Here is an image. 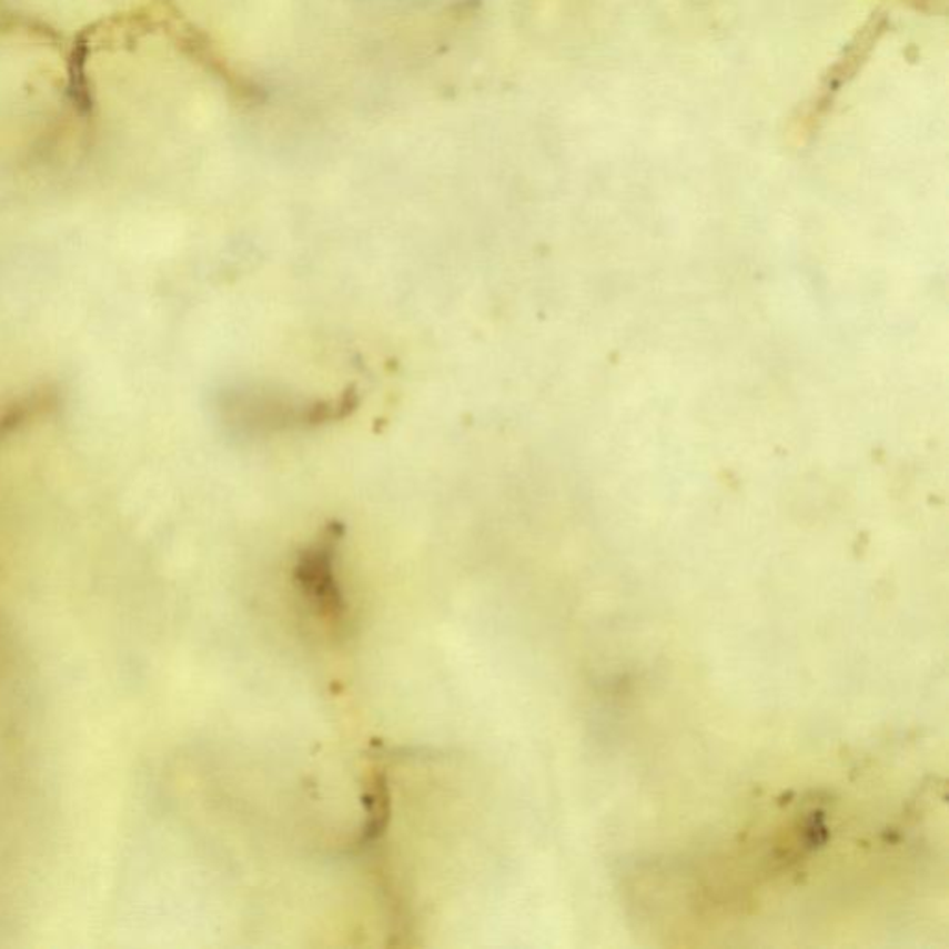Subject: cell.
<instances>
[{"label":"cell","mask_w":949,"mask_h":949,"mask_svg":"<svg viewBox=\"0 0 949 949\" xmlns=\"http://www.w3.org/2000/svg\"><path fill=\"white\" fill-rule=\"evenodd\" d=\"M353 394L336 401L303 400L262 384H245L223 395L221 411L234 433L264 436L293 428L317 427L353 411Z\"/></svg>","instance_id":"obj_1"},{"label":"cell","mask_w":949,"mask_h":949,"mask_svg":"<svg viewBox=\"0 0 949 949\" xmlns=\"http://www.w3.org/2000/svg\"><path fill=\"white\" fill-rule=\"evenodd\" d=\"M340 534L336 527L326 528L314 544L299 556L295 583L310 607L326 625L337 627L345 618V602L334 574Z\"/></svg>","instance_id":"obj_2"}]
</instances>
